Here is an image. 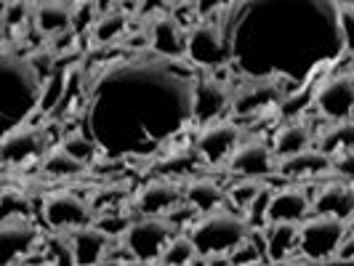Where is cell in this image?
Here are the masks:
<instances>
[{"instance_id": "cell-1", "label": "cell", "mask_w": 354, "mask_h": 266, "mask_svg": "<svg viewBox=\"0 0 354 266\" xmlns=\"http://www.w3.org/2000/svg\"><path fill=\"white\" fill-rule=\"evenodd\" d=\"M250 229L253 227L248 224L245 216L218 208V211L203 213L187 231L195 240L200 258H203V256H230L243 240H248Z\"/></svg>"}, {"instance_id": "cell-2", "label": "cell", "mask_w": 354, "mask_h": 266, "mask_svg": "<svg viewBox=\"0 0 354 266\" xmlns=\"http://www.w3.org/2000/svg\"><path fill=\"white\" fill-rule=\"evenodd\" d=\"M346 237V221L328 216V213H315L301 221V234H299V253L306 261H328L336 258V250L341 240Z\"/></svg>"}, {"instance_id": "cell-3", "label": "cell", "mask_w": 354, "mask_h": 266, "mask_svg": "<svg viewBox=\"0 0 354 266\" xmlns=\"http://www.w3.org/2000/svg\"><path fill=\"white\" fill-rule=\"evenodd\" d=\"M174 224L165 216H139L131 221L123 234L125 245L133 250L136 261H160V253L165 250L168 240L174 237Z\"/></svg>"}, {"instance_id": "cell-4", "label": "cell", "mask_w": 354, "mask_h": 266, "mask_svg": "<svg viewBox=\"0 0 354 266\" xmlns=\"http://www.w3.org/2000/svg\"><path fill=\"white\" fill-rule=\"evenodd\" d=\"M43 221L51 231H70L93 224V208L75 192L59 189L43 200Z\"/></svg>"}, {"instance_id": "cell-5", "label": "cell", "mask_w": 354, "mask_h": 266, "mask_svg": "<svg viewBox=\"0 0 354 266\" xmlns=\"http://www.w3.org/2000/svg\"><path fill=\"white\" fill-rule=\"evenodd\" d=\"M274 149L272 144H266L264 139L253 136V139H243L240 146L234 149L227 160L230 173L240 178H266L269 173H274Z\"/></svg>"}, {"instance_id": "cell-6", "label": "cell", "mask_w": 354, "mask_h": 266, "mask_svg": "<svg viewBox=\"0 0 354 266\" xmlns=\"http://www.w3.org/2000/svg\"><path fill=\"white\" fill-rule=\"evenodd\" d=\"M240 142H243L240 125L230 123V120H213V123H205V128L197 133L195 146L208 165H218V162L230 160Z\"/></svg>"}, {"instance_id": "cell-7", "label": "cell", "mask_w": 354, "mask_h": 266, "mask_svg": "<svg viewBox=\"0 0 354 266\" xmlns=\"http://www.w3.org/2000/svg\"><path fill=\"white\" fill-rule=\"evenodd\" d=\"M315 106L325 120L354 117V75L341 72L328 77L315 93Z\"/></svg>"}, {"instance_id": "cell-8", "label": "cell", "mask_w": 354, "mask_h": 266, "mask_svg": "<svg viewBox=\"0 0 354 266\" xmlns=\"http://www.w3.org/2000/svg\"><path fill=\"white\" fill-rule=\"evenodd\" d=\"M184 202V187L174 184L171 178H155L147 181L133 197V208L139 216H168Z\"/></svg>"}, {"instance_id": "cell-9", "label": "cell", "mask_w": 354, "mask_h": 266, "mask_svg": "<svg viewBox=\"0 0 354 266\" xmlns=\"http://www.w3.org/2000/svg\"><path fill=\"white\" fill-rule=\"evenodd\" d=\"M0 243H3V258L8 264H14V261H24L30 253H35L43 237L27 221V216H8V218H3Z\"/></svg>"}, {"instance_id": "cell-10", "label": "cell", "mask_w": 354, "mask_h": 266, "mask_svg": "<svg viewBox=\"0 0 354 266\" xmlns=\"http://www.w3.org/2000/svg\"><path fill=\"white\" fill-rule=\"evenodd\" d=\"M46 149V133L37 125H19L8 131L3 139V162L6 165H21L43 155Z\"/></svg>"}, {"instance_id": "cell-11", "label": "cell", "mask_w": 354, "mask_h": 266, "mask_svg": "<svg viewBox=\"0 0 354 266\" xmlns=\"http://www.w3.org/2000/svg\"><path fill=\"white\" fill-rule=\"evenodd\" d=\"M330 162L333 158L325 155L322 149H304V152H296V155H288V158H277V165H274V173L283 178H315L322 176V173H330Z\"/></svg>"}, {"instance_id": "cell-12", "label": "cell", "mask_w": 354, "mask_h": 266, "mask_svg": "<svg viewBox=\"0 0 354 266\" xmlns=\"http://www.w3.org/2000/svg\"><path fill=\"white\" fill-rule=\"evenodd\" d=\"M301 224L296 221H269L264 227V250L269 261H290L299 253Z\"/></svg>"}, {"instance_id": "cell-13", "label": "cell", "mask_w": 354, "mask_h": 266, "mask_svg": "<svg viewBox=\"0 0 354 266\" xmlns=\"http://www.w3.org/2000/svg\"><path fill=\"white\" fill-rule=\"evenodd\" d=\"M312 211L328 213L349 221L354 218V184L346 181H328L317 189V195L312 197Z\"/></svg>"}, {"instance_id": "cell-14", "label": "cell", "mask_w": 354, "mask_h": 266, "mask_svg": "<svg viewBox=\"0 0 354 266\" xmlns=\"http://www.w3.org/2000/svg\"><path fill=\"white\" fill-rule=\"evenodd\" d=\"M109 240H112V237L104 234L96 224H86V227L70 229L75 264H102L106 258V250L112 245Z\"/></svg>"}, {"instance_id": "cell-15", "label": "cell", "mask_w": 354, "mask_h": 266, "mask_svg": "<svg viewBox=\"0 0 354 266\" xmlns=\"http://www.w3.org/2000/svg\"><path fill=\"white\" fill-rule=\"evenodd\" d=\"M149 46L152 51L160 56H181L187 51V35L184 27L174 14H155L152 24H149Z\"/></svg>"}, {"instance_id": "cell-16", "label": "cell", "mask_w": 354, "mask_h": 266, "mask_svg": "<svg viewBox=\"0 0 354 266\" xmlns=\"http://www.w3.org/2000/svg\"><path fill=\"white\" fill-rule=\"evenodd\" d=\"M312 211V200L309 195L299 189V187H288L280 192H272V202H269V221H296L301 224L304 218Z\"/></svg>"}, {"instance_id": "cell-17", "label": "cell", "mask_w": 354, "mask_h": 266, "mask_svg": "<svg viewBox=\"0 0 354 266\" xmlns=\"http://www.w3.org/2000/svg\"><path fill=\"white\" fill-rule=\"evenodd\" d=\"M280 102V91H277V83L269 77V80H253L248 86L234 93L232 99V106H234V115L237 117H245V115H253V112H261L264 106Z\"/></svg>"}, {"instance_id": "cell-18", "label": "cell", "mask_w": 354, "mask_h": 266, "mask_svg": "<svg viewBox=\"0 0 354 266\" xmlns=\"http://www.w3.org/2000/svg\"><path fill=\"white\" fill-rule=\"evenodd\" d=\"M32 21L37 32L59 35L64 30H72V6L67 0H37L32 8Z\"/></svg>"}, {"instance_id": "cell-19", "label": "cell", "mask_w": 354, "mask_h": 266, "mask_svg": "<svg viewBox=\"0 0 354 266\" xmlns=\"http://www.w3.org/2000/svg\"><path fill=\"white\" fill-rule=\"evenodd\" d=\"M227 200V192L221 189V184H216L213 178H189L184 184V202H189L197 213L218 211Z\"/></svg>"}, {"instance_id": "cell-20", "label": "cell", "mask_w": 354, "mask_h": 266, "mask_svg": "<svg viewBox=\"0 0 354 266\" xmlns=\"http://www.w3.org/2000/svg\"><path fill=\"white\" fill-rule=\"evenodd\" d=\"M227 102H230V93L221 86V80H200L195 86L192 112L197 120H211L227 106Z\"/></svg>"}, {"instance_id": "cell-21", "label": "cell", "mask_w": 354, "mask_h": 266, "mask_svg": "<svg viewBox=\"0 0 354 266\" xmlns=\"http://www.w3.org/2000/svg\"><path fill=\"white\" fill-rule=\"evenodd\" d=\"M312 128L304 123V120H290L285 123L274 139H272V149H274V158H288V155H296V152H304L312 146Z\"/></svg>"}, {"instance_id": "cell-22", "label": "cell", "mask_w": 354, "mask_h": 266, "mask_svg": "<svg viewBox=\"0 0 354 266\" xmlns=\"http://www.w3.org/2000/svg\"><path fill=\"white\" fill-rule=\"evenodd\" d=\"M354 146V117H344V120H328L317 133V149L325 155L336 158L341 152Z\"/></svg>"}, {"instance_id": "cell-23", "label": "cell", "mask_w": 354, "mask_h": 266, "mask_svg": "<svg viewBox=\"0 0 354 266\" xmlns=\"http://www.w3.org/2000/svg\"><path fill=\"white\" fill-rule=\"evenodd\" d=\"M40 168H43V173H48V176H53V178H72V176H80L88 165L80 162L77 158H72L70 152L59 144L56 149H48V152H46Z\"/></svg>"}, {"instance_id": "cell-24", "label": "cell", "mask_w": 354, "mask_h": 266, "mask_svg": "<svg viewBox=\"0 0 354 266\" xmlns=\"http://www.w3.org/2000/svg\"><path fill=\"white\" fill-rule=\"evenodd\" d=\"M203 162H205V160L197 152V146L195 149H174L168 158L160 162V171L171 178H178V176L189 178L200 171Z\"/></svg>"}, {"instance_id": "cell-25", "label": "cell", "mask_w": 354, "mask_h": 266, "mask_svg": "<svg viewBox=\"0 0 354 266\" xmlns=\"http://www.w3.org/2000/svg\"><path fill=\"white\" fill-rule=\"evenodd\" d=\"M197 258H200V250H197L195 240L189 237V231H178V234H174V237L168 240L165 250L160 253V264H174V266L195 264Z\"/></svg>"}, {"instance_id": "cell-26", "label": "cell", "mask_w": 354, "mask_h": 266, "mask_svg": "<svg viewBox=\"0 0 354 266\" xmlns=\"http://www.w3.org/2000/svg\"><path fill=\"white\" fill-rule=\"evenodd\" d=\"M125 30H128V17H125L123 11H106V14H102V17L96 19V24L91 27V32H93V40L96 43H102V46H106V43H115L118 37L125 35Z\"/></svg>"}, {"instance_id": "cell-27", "label": "cell", "mask_w": 354, "mask_h": 266, "mask_svg": "<svg viewBox=\"0 0 354 266\" xmlns=\"http://www.w3.org/2000/svg\"><path fill=\"white\" fill-rule=\"evenodd\" d=\"M67 80H70L67 72L53 70V75H48V77L40 83V96H37V109H40V112H51L53 106L64 99V93H67Z\"/></svg>"}, {"instance_id": "cell-28", "label": "cell", "mask_w": 354, "mask_h": 266, "mask_svg": "<svg viewBox=\"0 0 354 266\" xmlns=\"http://www.w3.org/2000/svg\"><path fill=\"white\" fill-rule=\"evenodd\" d=\"M221 40H218V30H213L211 24L208 27H200L195 32V37L189 40V51L195 53L197 61H216L213 53L218 51Z\"/></svg>"}, {"instance_id": "cell-29", "label": "cell", "mask_w": 354, "mask_h": 266, "mask_svg": "<svg viewBox=\"0 0 354 266\" xmlns=\"http://www.w3.org/2000/svg\"><path fill=\"white\" fill-rule=\"evenodd\" d=\"M272 192L274 189H269V187H261V192L250 200V205L245 208V218H248V224L253 229H264L266 224H269V218H266V213H269V202H272Z\"/></svg>"}, {"instance_id": "cell-30", "label": "cell", "mask_w": 354, "mask_h": 266, "mask_svg": "<svg viewBox=\"0 0 354 266\" xmlns=\"http://www.w3.org/2000/svg\"><path fill=\"white\" fill-rule=\"evenodd\" d=\"M131 221H133V218H128L123 211H115V208H112V211H102L93 218V224L104 231V234H109L112 240H115V237H123L125 231H128V227H131Z\"/></svg>"}, {"instance_id": "cell-31", "label": "cell", "mask_w": 354, "mask_h": 266, "mask_svg": "<svg viewBox=\"0 0 354 266\" xmlns=\"http://www.w3.org/2000/svg\"><path fill=\"white\" fill-rule=\"evenodd\" d=\"M62 146L70 152L72 158H77L80 162H86V165L96 158V144L91 142V139H86L83 133H70V136H64V139H62Z\"/></svg>"}, {"instance_id": "cell-32", "label": "cell", "mask_w": 354, "mask_h": 266, "mask_svg": "<svg viewBox=\"0 0 354 266\" xmlns=\"http://www.w3.org/2000/svg\"><path fill=\"white\" fill-rule=\"evenodd\" d=\"M261 187H264L261 178H243L240 184H232V189H230L232 202H234L240 211H245L250 205V200L261 192Z\"/></svg>"}, {"instance_id": "cell-33", "label": "cell", "mask_w": 354, "mask_h": 266, "mask_svg": "<svg viewBox=\"0 0 354 266\" xmlns=\"http://www.w3.org/2000/svg\"><path fill=\"white\" fill-rule=\"evenodd\" d=\"M96 19H99V8L93 0H77V6H72V30L75 32L93 27Z\"/></svg>"}, {"instance_id": "cell-34", "label": "cell", "mask_w": 354, "mask_h": 266, "mask_svg": "<svg viewBox=\"0 0 354 266\" xmlns=\"http://www.w3.org/2000/svg\"><path fill=\"white\" fill-rule=\"evenodd\" d=\"M261 261H266V250L259 248L256 243H250V237L243 240L230 253V264H261Z\"/></svg>"}, {"instance_id": "cell-35", "label": "cell", "mask_w": 354, "mask_h": 266, "mask_svg": "<svg viewBox=\"0 0 354 266\" xmlns=\"http://www.w3.org/2000/svg\"><path fill=\"white\" fill-rule=\"evenodd\" d=\"M30 17V0H6V27H24Z\"/></svg>"}, {"instance_id": "cell-36", "label": "cell", "mask_w": 354, "mask_h": 266, "mask_svg": "<svg viewBox=\"0 0 354 266\" xmlns=\"http://www.w3.org/2000/svg\"><path fill=\"white\" fill-rule=\"evenodd\" d=\"M330 173L338 178H354V146L333 158V162H330Z\"/></svg>"}, {"instance_id": "cell-37", "label": "cell", "mask_w": 354, "mask_h": 266, "mask_svg": "<svg viewBox=\"0 0 354 266\" xmlns=\"http://www.w3.org/2000/svg\"><path fill=\"white\" fill-rule=\"evenodd\" d=\"M338 261H354V237H344L336 250Z\"/></svg>"}, {"instance_id": "cell-38", "label": "cell", "mask_w": 354, "mask_h": 266, "mask_svg": "<svg viewBox=\"0 0 354 266\" xmlns=\"http://www.w3.org/2000/svg\"><path fill=\"white\" fill-rule=\"evenodd\" d=\"M192 6H195L197 17H211L213 11L221 6V0H192Z\"/></svg>"}, {"instance_id": "cell-39", "label": "cell", "mask_w": 354, "mask_h": 266, "mask_svg": "<svg viewBox=\"0 0 354 266\" xmlns=\"http://www.w3.org/2000/svg\"><path fill=\"white\" fill-rule=\"evenodd\" d=\"M168 3H174V6H176V3H181V0H168Z\"/></svg>"}, {"instance_id": "cell-40", "label": "cell", "mask_w": 354, "mask_h": 266, "mask_svg": "<svg viewBox=\"0 0 354 266\" xmlns=\"http://www.w3.org/2000/svg\"><path fill=\"white\" fill-rule=\"evenodd\" d=\"M338 3H352V0H338Z\"/></svg>"}]
</instances>
